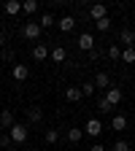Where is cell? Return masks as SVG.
I'll return each mask as SVG.
<instances>
[{
	"label": "cell",
	"instance_id": "obj_17",
	"mask_svg": "<svg viewBox=\"0 0 135 151\" xmlns=\"http://www.w3.org/2000/svg\"><path fill=\"white\" fill-rule=\"evenodd\" d=\"M19 11H22V3H19V0H8L6 3V14L8 16H16Z\"/></svg>",
	"mask_w": 135,
	"mask_h": 151
},
{
	"label": "cell",
	"instance_id": "obj_21",
	"mask_svg": "<svg viewBox=\"0 0 135 151\" xmlns=\"http://www.w3.org/2000/svg\"><path fill=\"white\" fill-rule=\"evenodd\" d=\"M119 57H122V49H119L116 43H111V46H108V60H119Z\"/></svg>",
	"mask_w": 135,
	"mask_h": 151
},
{
	"label": "cell",
	"instance_id": "obj_28",
	"mask_svg": "<svg viewBox=\"0 0 135 151\" xmlns=\"http://www.w3.org/2000/svg\"><path fill=\"white\" fill-rule=\"evenodd\" d=\"M11 146V138L8 135H0V148H8Z\"/></svg>",
	"mask_w": 135,
	"mask_h": 151
},
{
	"label": "cell",
	"instance_id": "obj_26",
	"mask_svg": "<svg viewBox=\"0 0 135 151\" xmlns=\"http://www.w3.org/2000/svg\"><path fill=\"white\" fill-rule=\"evenodd\" d=\"M111 108H113V105H111V103H108L105 97H100V100H97V111H103V113H108Z\"/></svg>",
	"mask_w": 135,
	"mask_h": 151
},
{
	"label": "cell",
	"instance_id": "obj_14",
	"mask_svg": "<svg viewBox=\"0 0 135 151\" xmlns=\"http://www.w3.org/2000/svg\"><path fill=\"white\" fill-rule=\"evenodd\" d=\"M41 119H43V111H41V108H35V105L27 108V122H30V124H38Z\"/></svg>",
	"mask_w": 135,
	"mask_h": 151
},
{
	"label": "cell",
	"instance_id": "obj_11",
	"mask_svg": "<svg viewBox=\"0 0 135 151\" xmlns=\"http://www.w3.org/2000/svg\"><path fill=\"white\" fill-rule=\"evenodd\" d=\"M16 122H14V113L6 108V111H0V127H6V129H11Z\"/></svg>",
	"mask_w": 135,
	"mask_h": 151
},
{
	"label": "cell",
	"instance_id": "obj_16",
	"mask_svg": "<svg viewBox=\"0 0 135 151\" xmlns=\"http://www.w3.org/2000/svg\"><path fill=\"white\" fill-rule=\"evenodd\" d=\"M65 100L79 103V100H81V89H79V86H68V89H65Z\"/></svg>",
	"mask_w": 135,
	"mask_h": 151
},
{
	"label": "cell",
	"instance_id": "obj_29",
	"mask_svg": "<svg viewBox=\"0 0 135 151\" xmlns=\"http://www.w3.org/2000/svg\"><path fill=\"white\" fill-rule=\"evenodd\" d=\"M89 151H105V148H103V146H100V143H95V146H92V148H89Z\"/></svg>",
	"mask_w": 135,
	"mask_h": 151
},
{
	"label": "cell",
	"instance_id": "obj_7",
	"mask_svg": "<svg viewBox=\"0 0 135 151\" xmlns=\"http://www.w3.org/2000/svg\"><path fill=\"white\" fill-rule=\"evenodd\" d=\"M119 41L124 43V49H132V46H135V30H130V27H124V30L119 32Z\"/></svg>",
	"mask_w": 135,
	"mask_h": 151
},
{
	"label": "cell",
	"instance_id": "obj_19",
	"mask_svg": "<svg viewBox=\"0 0 135 151\" xmlns=\"http://www.w3.org/2000/svg\"><path fill=\"white\" fill-rule=\"evenodd\" d=\"M95 27H97V32H108V30H111V19H108V16L97 19V22H95Z\"/></svg>",
	"mask_w": 135,
	"mask_h": 151
},
{
	"label": "cell",
	"instance_id": "obj_24",
	"mask_svg": "<svg viewBox=\"0 0 135 151\" xmlns=\"http://www.w3.org/2000/svg\"><path fill=\"white\" fill-rule=\"evenodd\" d=\"M46 143H57V140H60V132H57V129H46Z\"/></svg>",
	"mask_w": 135,
	"mask_h": 151
},
{
	"label": "cell",
	"instance_id": "obj_10",
	"mask_svg": "<svg viewBox=\"0 0 135 151\" xmlns=\"http://www.w3.org/2000/svg\"><path fill=\"white\" fill-rule=\"evenodd\" d=\"M92 84H95V89H108V86H111V78H108V73L100 70L97 76H95V81H92Z\"/></svg>",
	"mask_w": 135,
	"mask_h": 151
},
{
	"label": "cell",
	"instance_id": "obj_20",
	"mask_svg": "<svg viewBox=\"0 0 135 151\" xmlns=\"http://www.w3.org/2000/svg\"><path fill=\"white\" fill-rule=\"evenodd\" d=\"M119 60H124L127 65H132V62H135V46H132V49H124V51H122V57H119Z\"/></svg>",
	"mask_w": 135,
	"mask_h": 151
},
{
	"label": "cell",
	"instance_id": "obj_9",
	"mask_svg": "<svg viewBox=\"0 0 135 151\" xmlns=\"http://www.w3.org/2000/svg\"><path fill=\"white\" fill-rule=\"evenodd\" d=\"M49 57V49H46V43H38V46H32V60L35 62H43Z\"/></svg>",
	"mask_w": 135,
	"mask_h": 151
},
{
	"label": "cell",
	"instance_id": "obj_4",
	"mask_svg": "<svg viewBox=\"0 0 135 151\" xmlns=\"http://www.w3.org/2000/svg\"><path fill=\"white\" fill-rule=\"evenodd\" d=\"M11 76H14V81H27V78H30V68L16 62V65L11 68Z\"/></svg>",
	"mask_w": 135,
	"mask_h": 151
},
{
	"label": "cell",
	"instance_id": "obj_5",
	"mask_svg": "<svg viewBox=\"0 0 135 151\" xmlns=\"http://www.w3.org/2000/svg\"><path fill=\"white\" fill-rule=\"evenodd\" d=\"M122 97H124V94H122V89H119V86H108V89H105V100H108L111 105H119V103H122Z\"/></svg>",
	"mask_w": 135,
	"mask_h": 151
},
{
	"label": "cell",
	"instance_id": "obj_23",
	"mask_svg": "<svg viewBox=\"0 0 135 151\" xmlns=\"http://www.w3.org/2000/svg\"><path fill=\"white\" fill-rule=\"evenodd\" d=\"M79 89H81V97H92L95 94V84H81Z\"/></svg>",
	"mask_w": 135,
	"mask_h": 151
},
{
	"label": "cell",
	"instance_id": "obj_2",
	"mask_svg": "<svg viewBox=\"0 0 135 151\" xmlns=\"http://www.w3.org/2000/svg\"><path fill=\"white\" fill-rule=\"evenodd\" d=\"M84 132H87L89 138H100V135H103V122H100V119H89L87 127H84Z\"/></svg>",
	"mask_w": 135,
	"mask_h": 151
},
{
	"label": "cell",
	"instance_id": "obj_1",
	"mask_svg": "<svg viewBox=\"0 0 135 151\" xmlns=\"http://www.w3.org/2000/svg\"><path fill=\"white\" fill-rule=\"evenodd\" d=\"M27 135H30V132H27V124H14L11 129H8V138H11V143H25L27 140Z\"/></svg>",
	"mask_w": 135,
	"mask_h": 151
},
{
	"label": "cell",
	"instance_id": "obj_13",
	"mask_svg": "<svg viewBox=\"0 0 135 151\" xmlns=\"http://www.w3.org/2000/svg\"><path fill=\"white\" fill-rule=\"evenodd\" d=\"M49 57H51L57 65H60V62H65V60H68V51H65L62 46H57V49H51V51H49Z\"/></svg>",
	"mask_w": 135,
	"mask_h": 151
},
{
	"label": "cell",
	"instance_id": "obj_3",
	"mask_svg": "<svg viewBox=\"0 0 135 151\" xmlns=\"http://www.w3.org/2000/svg\"><path fill=\"white\" fill-rule=\"evenodd\" d=\"M22 32H25V38H30V41H41V32H43V30H41V24H38V22H27Z\"/></svg>",
	"mask_w": 135,
	"mask_h": 151
},
{
	"label": "cell",
	"instance_id": "obj_30",
	"mask_svg": "<svg viewBox=\"0 0 135 151\" xmlns=\"http://www.w3.org/2000/svg\"><path fill=\"white\" fill-rule=\"evenodd\" d=\"M0 46H6V35L3 32H0Z\"/></svg>",
	"mask_w": 135,
	"mask_h": 151
},
{
	"label": "cell",
	"instance_id": "obj_27",
	"mask_svg": "<svg viewBox=\"0 0 135 151\" xmlns=\"http://www.w3.org/2000/svg\"><path fill=\"white\" fill-rule=\"evenodd\" d=\"M111 151H130V143H127V140H116Z\"/></svg>",
	"mask_w": 135,
	"mask_h": 151
},
{
	"label": "cell",
	"instance_id": "obj_22",
	"mask_svg": "<svg viewBox=\"0 0 135 151\" xmlns=\"http://www.w3.org/2000/svg\"><path fill=\"white\" fill-rule=\"evenodd\" d=\"M38 24H41V30L51 27V24H54V16H51V14H43V16H41V22H38Z\"/></svg>",
	"mask_w": 135,
	"mask_h": 151
},
{
	"label": "cell",
	"instance_id": "obj_12",
	"mask_svg": "<svg viewBox=\"0 0 135 151\" xmlns=\"http://www.w3.org/2000/svg\"><path fill=\"white\" fill-rule=\"evenodd\" d=\"M54 24H60V32H70V30L76 27V19H73V16H62L60 22H54Z\"/></svg>",
	"mask_w": 135,
	"mask_h": 151
},
{
	"label": "cell",
	"instance_id": "obj_18",
	"mask_svg": "<svg viewBox=\"0 0 135 151\" xmlns=\"http://www.w3.org/2000/svg\"><path fill=\"white\" fill-rule=\"evenodd\" d=\"M81 135H84V129H81V127H70V129H68V140H70V143H79Z\"/></svg>",
	"mask_w": 135,
	"mask_h": 151
},
{
	"label": "cell",
	"instance_id": "obj_6",
	"mask_svg": "<svg viewBox=\"0 0 135 151\" xmlns=\"http://www.w3.org/2000/svg\"><path fill=\"white\" fill-rule=\"evenodd\" d=\"M76 43H79V49H81V51H87V54H89V51L95 49V38H92L89 32H81V38H79Z\"/></svg>",
	"mask_w": 135,
	"mask_h": 151
},
{
	"label": "cell",
	"instance_id": "obj_25",
	"mask_svg": "<svg viewBox=\"0 0 135 151\" xmlns=\"http://www.w3.org/2000/svg\"><path fill=\"white\" fill-rule=\"evenodd\" d=\"M22 11H27V14H35V11H38V3H35V0H27V3H22Z\"/></svg>",
	"mask_w": 135,
	"mask_h": 151
},
{
	"label": "cell",
	"instance_id": "obj_8",
	"mask_svg": "<svg viewBox=\"0 0 135 151\" xmlns=\"http://www.w3.org/2000/svg\"><path fill=\"white\" fill-rule=\"evenodd\" d=\"M89 16L97 22V19H103V16H108V8L103 6V3H95V6H89Z\"/></svg>",
	"mask_w": 135,
	"mask_h": 151
},
{
	"label": "cell",
	"instance_id": "obj_15",
	"mask_svg": "<svg viewBox=\"0 0 135 151\" xmlns=\"http://www.w3.org/2000/svg\"><path fill=\"white\" fill-rule=\"evenodd\" d=\"M111 129H127V116H122V113H116V116L111 119Z\"/></svg>",
	"mask_w": 135,
	"mask_h": 151
}]
</instances>
